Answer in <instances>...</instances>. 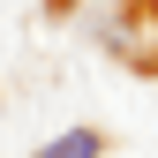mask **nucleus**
I'll return each instance as SVG.
<instances>
[{
    "instance_id": "1",
    "label": "nucleus",
    "mask_w": 158,
    "mask_h": 158,
    "mask_svg": "<svg viewBox=\"0 0 158 158\" xmlns=\"http://www.w3.org/2000/svg\"><path fill=\"white\" fill-rule=\"evenodd\" d=\"M38 158H106V135L98 128H68V135H53Z\"/></svg>"
},
{
    "instance_id": "2",
    "label": "nucleus",
    "mask_w": 158,
    "mask_h": 158,
    "mask_svg": "<svg viewBox=\"0 0 158 158\" xmlns=\"http://www.w3.org/2000/svg\"><path fill=\"white\" fill-rule=\"evenodd\" d=\"M53 8H68V0H53Z\"/></svg>"
}]
</instances>
